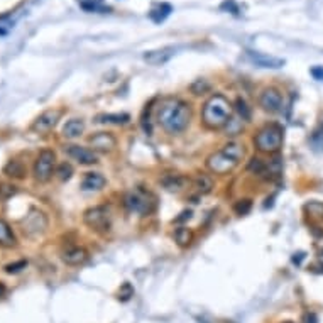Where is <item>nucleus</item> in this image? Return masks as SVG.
<instances>
[{
  "mask_svg": "<svg viewBox=\"0 0 323 323\" xmlns=\"http://www.w3.org/2000/svg\"><path fill=\"white\" fill-rule=\"evenodd\" d=\"M157 124L168 134H181L186 131L191 120V109L186 102L180 98H166L163 100L157 109Z\"/></svg>",
  "mask_w": 323,
  "mask_h": 323,
  "instance_id": "nucleus-1",
  "label": "nucleus"
},
{
  "mask_svg": "<svg viewBox=\"0 0 323 323\" xmlns=\"http://www.w3.org/2000/svg\"><path fill=\"white\" fill-rule=\"evenodd\" d=\"M232 112V103L224 95L215 93L206 100L203 109H201V122L206 129H211V131L222 129L230 122Z\"/></svg>",
  "mask_w": 323,
  "mask_h": 323,
  "instance_id": "nucleus-2",
  "label": "nucleus"
},
{
  "mask_svg": "<svg viewBox=\"0 0 323 323\" xmlns=\"http://www.w3.org/2000/svg\"><path fill=\"white\" fill-rule=\"evenodd\" d=\"M244 154L245 151L242 144L237 141H232L206 157V168H208L211 173H215V175H227V173H230L239 166Z\"/></svg>",
  "mask_w": 323,
  "mask_h": 323,
  "instance_id": "nucleus-3",
  "label": "nucleus"
},
{
  "mask_svg": "<svg viewBox=\"0 0 323 323\" xmlns=\"http://www.w3.org/2000/svg\"><path fill=\"white\" fill-rule=\"evenodd\" d=\"M255 147L261 152L276 154L283 147V129L276 124L266 125L254 137Z\"/></svg>",
  "mask_w": 323,
  "mask_h": 323,
  "instance_id": "nucleus-4",
  "label": "nucleus"
},
{
  "mask_svg": "<svg viewBox=\"0 0 323 323\" xmlns=\"http://www.w3.org/2000/svg\"><path fill=\"white\" fill-rule=\"evenodd\" d=\"M124 205L131 213H137L141 217H146L149 213H152L154 208H156V198L146 190H132L129 191L127 195L124 196Z\"/></svg>",
  "mask_w": 323,
  "mask_h": 323,
  "instance_id": "nucleus-5",
  "label": "nucleus"
},
{
  "mask_svg": "<svg viewBox=\"0 0 323 323\" xmlns=\"http://www.w3.org/2000/svg\"><path fill=\"white\" fill-rule=\"evenodd\" d=\"M55 168H56V152L52 151V149H42V151L37 154L34 161V168H32L34 180L39 183H47L52 178Z\"/></svg>",
  "mask_w": 323,
  "mask_h": 323,
  "instance_id": "nucleus-6",
  "label": "nucleus"
},
{
  "mask_svg": "<svg viewBox=\"0 0 323 323\" xmlns=\"http://www.w3.org/2000/svg\"><path fill=\"white\" fill-rule=\"evenodd\" d=\"M21 225H22V232L26 234L29 239H36L47 230L49 220H47L44 211L37 208H31L29 213L22 219Z\"/></svg>",
  "mask_w": 323,
  "mask_h": 323,
  "instance_id": "nucleus-7",
  "label": "nucleus"
},
{
  "mask_svg": "<svg viewBox=\"0 0 323 323\" xmlns=\"http://www.w3.org/2000/svg\"><path fill=\"white\" fill-rule=\"evenodd\" d=\"M83 222L91 230H96V232L109 230V227H110V208L105 205L91 206V208L85 210Z\"/></svg>",
  "mask_w": 323,
  "mask_h": 323,
  "instance_id": "nucleus-8",
  "label": "nucleus"
},
{
  "mask_svg": "<svg viewBox=\"0 0 323 323\" xmlns=\"http://www.w3.org/2000/svg\"><path fill=\"white\" fill-rule=\"evenodd\" d=\"M283 105H284L283 93L276 86H267V88H264L261 91V95H259V107L267 114L281 112Z\"/></svg>",
  "mask_w": 323,
  "mask_h": 323,
  "instance_id": "nucleus-9",
  "label": "nucleus"
},
{
  "mask_svg": "<svg viewBox=\"0 0 323 323\" xmlns=\"http://www.w3.org/2000/svg\"><path fill=\"white\" fill-rule=\"evenodd\" d=\"M63 151H65L66 156L71 157L76 163H80V165L90 166L98 163V154H96L93 149L78 146V144H68V146L63 147Z\"/></svg>",
  "mask_w": 323,
  "mask_h": 323,
  "instance_id": "nucleus-10",
  "label": "nucleus"
},
{
  "mask_svg": "<svg viewBox=\"0 0 323 323\" xmlns=\"http://www.w3.org/2000/svg\"><path fill=\"white\" fill-rule=\"evenodd\" d=\"M60 119H61V110H58V109L46 110V112H42L39 117L32 122L31 131L36 134H46L55 127Z\"/></svg>",
  "mask_w": 323,
  "mask_h": 323,
  "instance_id": "nucleus-11",
  "label": "nucleus"
},
{
  "mask_svg": "<svg viewBox=\"0 0 323 323\" xmlns=\"http://www.w3.org/2000/svg\"><path fill=\"white\" fill-rule=\"evenodd\" d=\"M88 144L95 152H112L117 147V139L110 132H96L88 139Z\"/></svg>",
  "mask_w": 323,
  "mask_h": 323,
  "instance_id": "nucleus-12",
  "label": "nucleus"
},
{
  "mask_svg": "<svg viewBox=\"0 0 323 323\" xmlns=\"http://www.w3.org/2000/svg\"><path fill=\"white\" fill-rule=\"evenodd\" d=\"M61 259L66 266H81L88 261V250L81 245H71V247L63 250Z\"/></svg>",
  "mask_w": 323,
  "mask_h": 323,
  "instance_id": "nucleus-13",
  "label": "nucleus"
},
{
  "mask_svg": "<svg viewBox=\"0 0 323 323\" xmlns=\"http://www.w3.org/2000/svg\"><path fill=\"white\" fill-rule=\"evenodd\" d=\"M245 55H247V58L255 66H261V68H281L284 65V60H281V58L267 56V55H264V52L247 51Z\"/></svg>",
  "mask_w": 323,
  "mask_h": 323,
  "instance_id": "nucleus-14",
  "label": "nucleus"
},
{
  "mask_svg": "<svg viewBox=\"0 0 323 323\" xmlns=\"http://www.w3.org/2000/svg\"><path fill=\"white\" fill-rule=\"evenodd\" d=\"M175 55V49L173 47H163V49H154V51H147L144 55V60H146L149 65H165L166 61L171 60V56Z\"/></svg>",
  "mask_w": 323,
  "mask_h": 323,
  "instance_id": "nucleus-15",
  "label": "nucleus"
},
{
  "mask_svg": "<svg viewBox=\"0 0 323 323\" xmlns=\"http://www.w3.org/2000/svg\"><path fill=\"white\" fill-rule=\"evenodd\" d=\"M105 183H107V180L100 173H86L85 178L81 180V190L98 191L105 186Z\"/></svg>",
  "mask_w": 323,
  "mask_h": 323,
  "instance_id": "nucleus-16",
  "label": "nucleus"
},
{
  "mask_svg": "<svg viewBox=\"0 0 323 323\" xmlns=\"http://www.w3.org/2000/svg\"><path fill=\"white\" fill-rule=\"evenodd\" d=\"M159 183H161L165 190L171 193H178L186 186V178L181 175H165L159 180Z\"/></svg>",
  "mask_w": 323,
  "mask_h": 323,
  "instance_id": "nucleus-17",
  "label": "nucleus"
},
{
  "mask_svg": "<svg viewBox=\"0 0 323 323\" xmlns=\"http://www.w3.org/2000/svg\"><path fill=\"white\" fill-rule=\"evenodd\" d=\"M16 245H17V239L14 230L6 220L0 219V247L11 249V247H16Z\"/></svg>",
  "mask_w": 323,
  "mask_h": 323,
  "instance_id": "nucleus-18",
  "label": "nucleus"
},
{
  "mask_svg": "<svg viewBox=\"0 0 323 323\" xmlns=\"http://www.w3.org/2000/svg\"><path fill=\"white\" fill-rule=\"evenodd\" d=\"M85 131V122L81 119H71L63 127V136L66 139H76L80 137Z\"/></svg>",
  "mask_w": 323,
  "mask_h": 323,
  "instance_id": "nucleus-19",
  "label": "nucleus"
},
{
  "mask_svg": "<svg viewBox=\"0 0 323 323\" xmlns=\"http://www.w3.org/2000/svg\"><path fill=\"white\" fill-rule=\"evenodd\" d=\"M4 175H7L9 178H14V180H22L26 176V166L22 165L17 159H11L6 166H4Z\"/></svg>",
  "mask_w": 323,
  "mask_h": 323,
  "instance_id": "nucleus-20",
  "label": "nucleus"
},
{
  "mask_svg": "<svg viewBox=\"0 0 323 323\" xmlns=\"http://www.w3.org/2000/svg\"><path fill=\"white\" fill-rule=\"evenodd\" d=\"M193 186L195 190L200 193V195H208L213 190V180H211L210 175H198L193 180Z\"/></svg>",
  "mask_w": 323,
  "mask_h": 323,
  "instance_id": "nucleus-21",
  "label": "nucleus"
},
{
  "mask_svg": "<svg viewBox=\"0 0 323 323\" xmlns=\"http://www.w3.org/2000/svg\"><path fill=\"white\" fill-rule=\"evenodd\" d=\"M95 120L98 124L120 125V124H127L129 120H131V115H129V114H100V115H96Z\"/></svg>",
  "mask_w": 323,
  "mask_h": 323,
  "instance_id": "nucleus-22",
  "label": "nucleus"
},
{
  "mask_svg": "<svg viewBox=\"0 0 323 323\" xmlns=\"http://www.w3.org/2000/svg\"><path fill=\"white\" fill-rule=\"evenodd\" d=\"M193 239H195V234H193L191 229L188 227H178L175 230V242L180 245V247H188Z\"/></svg>",
  "mask_w": 323,
  "mask_h": 323,
  "instance_id": "nucleus-23",
  "label": "nucleus"
},
{
  "mask_svg": "<svg viewBox=\"0 0 323 323\" xmlns=\"http://www.w3.org/2000/svg\"><path fill=\"white\" fill-rule=\"evenodd\" d=\"M171 11L173 9L170 4H159V6H156L149 12V17H151L154 22H163L171 14Z\"/></svg>",
  "mask_w": 323,
  "mask_h": 323,
  "instance_id": "nucleus-24",
  "label": "nucleus"
},
{
  "mask_svg": "<svg viewBox=\"0 0 323 323\" xmlns=\"http://www.w3.org/2000/svg\"><path fill=\"white\" fill-rule=\"evenodd\" d=\"M190 90H191L193 95H198V96H200V95L208 93V91L211 90V85H210L206 80L200 78V80H195V81H193L191 86H190Z\"/></svg>",
  "mask_w": 323,
  "mask_h": 323,
  "instance_id": "nucleus-25",
  "label": "nucleus"
},
{
  "mask_svg": "<svg viewBox=\"0 0 323 323\" xmlns=\"http://www.w3.org/2000/svg\"><path fill=\"white\" fill-rule=\"evenodd\" d=\"M56 175L61 181H68L71 176H73V166L70 163H61L60 166L56 168Z\"/></svg>",
  "mask_w": 323,
  "mask_h": 323,
  "instance_id": "nucleus-26",
  "label": "nucleus"
},
{
  "mask_svg": "<svg viewBox=\"0 0 323 323\" xmlns=\"http://www.w3.org/2000/svg\"><path fill=\"white\" fill-rule=\"evenodd\" d=\"M305 210L310 213L313 219H318V220H323V203H320V201H310Z\"/></svg>",
  "mask_w": 323,
  "mask_h": 323,
  "instance_id": "nucleus-27",
  "label": "nucleus"
},
{
  "mask_svg": "<svg viewBox=\"0 0 323 323\" xmlns=\"http://www.w3.org/2000/svg\"><path fill=\"white\" fill-rule=\"evenodd\" d=\"M16 193H17V186L9 185V183H0V201L11 200Z\"/></svg>",
  "mask_w": 323,
  "mask_h": 323,
  "instance_id": "nucleus-28",
  "label": "nucleus"
},
{
  "mask_svg": "<svg viewBox=\"0 0 323 323\" xmlns=\"http://www.w3.org/2000/svg\"><path fill=\"white\" fill-rule=\"evenodd\" d=\"M250 208H252V200H249V198H244V200H239V201H235V205H234V211L237 215H247Z\"/></svg>",
  "mask_w": 323,
  "mask_h": 323,
  "instance_id": "nucleus-29",
  "label": "nucleus"
},
{
  "mask_svg": "<svg viewBox=\"0 0 323 323\" xmlns=\"http://www.w3.org/2000/svg\"><path fill=\"white\" fill-rule=\"evenodd\" d=\"M237 110L240 114V117H242V120H249L250 119V110L247 107V103H245V100L239 98L237 100Z\"/></svg>",
  "mask_w": 323,
  "mask_h": 323,
  "instance_id": "nucleus-30",
  "label": "nucleus"
},
{
  "mask_svg": "<svg viewBox=\"0 0 323 323\" xmlns=\"http://www.w3.org/2000/svg\"><path fill=\"white\" fill-rule=\"evenodd\" d=\"M27 266V261H17L14 264H9V266H6V273L9 274H16L19 271H22V269H26Z\"/></svg>",
  "mask_w": 323,
  "mask_h": 323,
  "instance_id": "nucleus-31",
  "label": "nucleus"
},
{
  "mask_svg": "<svg viewBox=\"0 0 323 323\" xmlns=\"http://www.w3.org/2000/svg\"><path fill=\"white\" fill-rule=\"evenodd\" d=\"M310 73L315 80L323 81V66H313V68L310 70Z\"/></svg>",
  "mask_w": 323,
  "mask_h": 323,
  "instance_id": "nucleus-32",
  "label": "nucleus"
},
{
  "mask_svg": "<svg viewBox=\"0 0 323 323\" xmlns=\"http://www.w3.org/2000/svg\"><path fill=\"white\" fill-rule=\"evenodd\" d=\"M190 217H191V211H190V210H188V211H183L181 217H178V219H176L175 222H176V224H180V222L186 220V219H190Z\"/></svg>",
  "mask_w": 323,
  "mask_h": 323,
  "instance_id": "nucleus-33",
  "label": "nucleus"
},
{
  "mask_svg": "<svg viewBox=\"0 0 323 323\" xmlns=\"http://www.w3.org/2000/svg\"><path fill=\"white\" fill-rule=\"evenodd\" d=\"M305 321L306 323H316V316L310 313V315H305Z\"/></svg>",
  "mask_w": 323,
  "mask_h": 323,
  "instance_id": "nucleus-34",
  "label": "nucleus"
},
{
  "mask_svg": "<svg viewBox=\"0 0 323 323\" xmlns=\"http://www.w3.org/2000/svg\"><path fill=\"white\" fill-rule=\"evenodd\" d=\"M6 291H7L6 284H4V283H0V296H4V295H6Z\"/></svg>",
  "mask_w": 323,
  "mask_h": 323,
  "instance_id": "nucleus-35",
  "label": "nucleus"
}]
</instances>
